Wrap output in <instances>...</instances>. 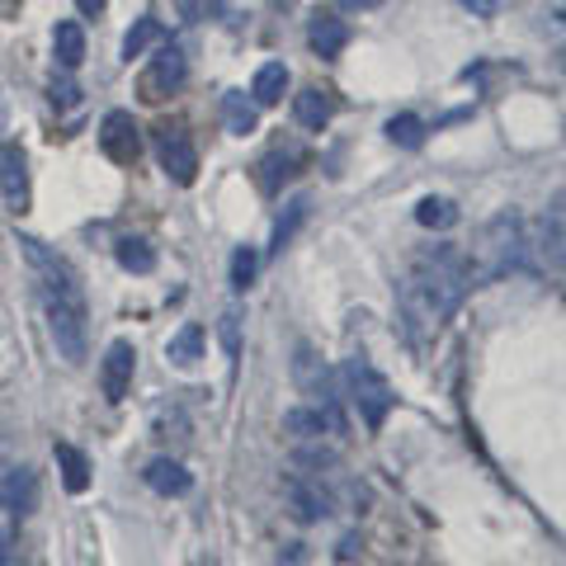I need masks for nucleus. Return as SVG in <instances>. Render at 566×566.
Returning <instances> with one entry per match:
<instances>
[{
    "instance_id": "f257e3e1",
    "label": "nucleus",
    "mask_w": 566,
    "mask_h": 566,
    "mask_svg": "<svg viewBox=\"0 0 566 566\" xmlns=\"http://www.w3.org/2000/svg\"><path fill=\"white\" fill-rule=\"evenodd\" d=\"M468 293H472L468 251H458V245H424V251H416L411 270L401 279L406 335H411L416 345L434 340V335L453 322V312L463 307Z\"/></svg>"
},
{
    "instance_id": "f03ea898",
    "label": "nucleus",
    "mask_w": 566,
    "mask_h": 566,
    "mask_svg": "<svg viewBox=\"0 0 566 566\" xmlns=\"http://www.w3.org/2000/svg\"><path fill=\"white\" fill-rule=\"evenodd\" d=\"M20 251L29 260L33 279H39L43 322H48L52 345H57L66 364H85V354H91V307H85V289L76 270L39 237H20Z\"/></svg>"
},
{
    "instance_id": "7ed1b4c3",
    "label": "nucleus",
    "mask_w": 566,
    "mask_h": 566,
    "mask_svg": "<svg viewBox=\"0 0 566 566\" xmlns=\"http://www.w3.org/2000/svg\"><path fill=\"white\" fill-rule=\"evenodd\" d=\"M524 260H528L524 218L515 208H501L482 227V237H476L472 255H468V270H472V283H491V279H505V274L524 270Z\"/></svg>"
},
{
    "instance_id": "20e7f679",
    "label": "nucleus",
    "mask_w": 566,
    "mask_h": 566,
    "mask_svg": "<svg viewBox=\"0 0 566 566\" xmlns=\"http://www.w3.org/2000/svg\"><path fill=\"white\" fill-rule=\"evenodd\" d=\"M340 382H345L349 406H354V411H359V420H364V430H368V434H378L382 424H387V416H392V406H397V387L378 374V364L368 359L364 349L345 354Z\"/></svg>"
},
{
    "instance_id": "39448f33",
    "label": "nucleus",
    "mask_w": 566,
    "mask_h": 566,
    "mask_svg": "<svg viewBox=\"0 0 566 566\" xmlns=\"http://www.w3.org/2000/svg\"><path fill=\"white\" fill-rule=\"evenodd\" d=\"M185 76H189V62H185V52L175 48V43H161L156 48V57H151V66L142 71V81H137V91H142V99L147 104H161L166 95H175L185 85Z\"/></svg>"
},
{
    "instance_id": "423d86ee",
    "label": "nucleus",
    "mask_w": 566,
    "mask_h": 566,
    "mask_svg": "<svg viewBox=\"0 0 566 566\" xmlns=\"http://www.w3.org/2000/svg\"><path fill=\"white\" fill-rule=\"evenodd\" d=\"M156 156H161V170L170 175L175 185H193L199 180V147L189 142L185 128H161L156 133Z\"/></svg>"
},
{
    "instance_id": "0eeeda50",
    "label": "nucleus",
    "mask_w": 566,
    "mask_h": 566,
    "mask_svg": "<svg viewBox=\"0 0 566 566\" xmlns=\"http://www.w3.org/2000/svg\"><path fill=\"white\" fill-rule=\"evenodd\" d=\"M99 147L104 156H109L114 166H133L137 156H142V128L133 123L128 109H109L99 123Z\"/></svg>"
},
{
    "instance_id": "6e6552de",
    "label": "nucleus",
    "mask_w": 566,
    "mask_h": 566,
    "mask_svg": "<svg viewBox=\"0 0 566 566\" xmlns=\"http://www.w3.org/2000/svg\"><path fill=\"white\" fill-rule=\"evenodd\" d=\"M133 374H137V349L133 340H114L109 349H104L99 359V387H104V401H123L133 392Z\"/></svg>"
},
{
    "instance_id": "1a4fd4ad",
    "label": "nucleus",
    "mask_w": 566,
    "mask_h": 566,
    "mask_svg": "<svg viewBox=\"0 0 566 566\" xmlns=\"http://www.w3.org/2000/svg\"><path fill=\"white\" fill-rule=\"evenodd\" d=\"M0 199L10 212H29V156L20 142H0Z\"/></svg>"
},
{
    "instance_id": "9d476101",
    "label": "nucleus",
    "mask_w": 566,
    "mask_h": 566,
    "mask_svg": "<svg viewBox=\"0 0 566 566\" xmlns=\"http://www.w3.org/2000/svg\"><path fill=\"white\" fill-rule=\"evenodd\" d=\"M283 430L297 434V439H322V434H340L345 420L335 416L331 401H307V406H293V411H283Z\"/></svg>"
},
{
    "instance_id": "9b49d317",
    "label": "nucleus",
    "mask_w": 566,
    "mask_h": 566,
    "mask_svg": "<svg viewBox=\"0 0 566 566\" xmlns=\"http://www.w3.org/2000/svg\"><path fill=\"white\" fill-rule=\"evenodd\" d=\"M528 251L538 255V270L562 279V193L547 203V212L538 218V237L528 241Z\"/></svg>"
},
{
    "instance_id": "f8f14e48",
    "label": "nucleus",
    "mask_w": 566,
    "mask_h": 566,
    "mask_svg": "<svg viewBox=\"0 0 566 566\" xmlns=\"http://www.w3.org/2000/svg\"><path fill=\"white\" fill-rule=\"evenodd\" d=\"M289 505H293V515L303 520V524H316V520H326L335 501H331V491L322 482H307V476H289Z\"/></svg>"
},
{
    "instance_id": "ddd939ff",
    "label": "nucleus",
    "mask_w": 566,
    "mask_h": 566,
    "mask_svg": "<svg viewBox=\"0 0 566 566\" xmlns=\"http://www.w3.org/2000/svg\"><path fill=\"white\" fill-rule=\"evenodd\" d=\"M33 501H39V476H33V468H10L6 482H0V510L14 520H24Z\"/></svg>"
},
{
    "instance_id": "4468645a",
    "label": "nucleus",
    "mask_w": 566,
    "mask_h": 566,
    "mask_svg": "<svg viewBox=\"0 0 566 566\" xmlns=\"http://www.w3.org/2000/svg\"><path fill=\"white\" fill-rule=\"evenodd\" d=\"M307 43H312L316 57L335 62L345 52V43H349V24L340 20V14H316V20L307 24Z\"/></svg>"
},
{
    "instance_id": "2eb2a0df",
    "label": "nucleus",
    "mask_w": 566,
    "mask_h": 566,
    "mask_svg": "<svg viewBox=\"0 0 566 566\" xmlns=\"http://www.w3.org/2000/svg\"><path fill=\"white\" fill-rule=\"evenodd\" d=\"M142 482H147L156 495H189L193 476L185 463H175V458H151V463L142 468Z\"/></svg>"
},
{
    "instance_id": "dca6fc26",
    "label": "nucleus",
    "mask_w": 566,
    "mask_h": 566,
    "mask_svg": "<svg viewBox=\"0 0 566 566\" xmlns=\"http://www.w3.org/2000/svg\"><path fill=\"white\" fill-rule=\"evenodd\" d=\"M293 382L303 387V397H312V401H331V374H326V364L316 359V354H312L307 345H297Z\"/></svg>"
},
{
    "instance_id": "f3484780",
    "label": "nucleus",
    "mask_w": 566,
    "mask_h": 566,
    "mask_svg": "<svg viewBox=\"0 0 566 566\" xmlns=\"http://www.w3.org/2000/svg\"><path fill=\"white\" fill-rule=\"evenodd\" d=\"M297 166H303V151H297V147H274V151L260 161V189H264V193H279V189L297 175Z\"/></svg>"
},
{
    "instance_id": "a211bd4d",
    "label": "nucleus",
    "mask_w": 566,
    "mask_h": 566,
    "mask_svg": "<svg viewBox=\"0 0 566 566\" xmlns=\"http://www.w3.org/2000/svg\"><path fill=\"white\" fill-rule=\"evenodd\" d=\"M222 123L232 137H251L260 128V104L245 99V91H227L222 95Z\"/></svg>"
},
{
    "instance_id": "6ab92c4d",
    "label": "nucleus",
    "mask_w": 566,
    "mask_h": 566,
    "mask_svg": "<svg viewBox=\"0 0 566 566\" xmlns=\"http://www.w3.org/2000/svg\"><path fill=\"white\" fill-rule=\"evenodd\" d=\"M52 458H57V472H62V486L71 495H81L91 486V458H85L76 444H52Z\"/></svg>"
},
{
    "instance_id": "aec40b11",
    "label": "nucleus",
    "mask_w": 566,
    "mask_h": 566,
    "mask_svg": "<svg viewBox=\"0 0 566 566\" xmlns=\"http://www.w3.org/2000/svg\"><path fill=\"white\" fill-rule=\"evenodd\" d=\"M52 52H57L62 71H76L85 62V29L76 20H62L57 29H52Z\"/></svg>"
},
{
    "instance_id": "412c9836",
    "label": "nucleus",
    "mask_w": 566,
    "mask_h": 566,
    "mask_svg": "<svg viewBox=\"0 0 566 566\" xmlns=\"http://www.w3.org/2000/svg\"><path fill=\"white\" fill-rule=\"evenodd\" d=\"M166 359H170V364H180V368H193V364H199V359H203V326H199V322H185L180 331L170 335Z\"/></svg>"
},
{
    "instance_id": "4be33fe9",
    "label": "nucleus",
    "mask_w": 566,
    "mask_h": 566,
    "mask_svg": "<svg viewBox=\"0 0 566 566\" xmlns=\"http://www.w3.org/2000/svg\"><path fill=\"white\" fill-rule=\"evenodd\" d=\"M114 260H118L128 274H151V270H156V251H151L147 237H118V241H114Z\"/></svg>"
},
{
    "instance_id": "5701e85b",
    "label": "nucleus",
    "mask_w": 566,
    "mask_h": 566,
    "mask_svg": "<svg viewBox=\"0 0 566 566\" xmlns=\"http://www.w3.org/2000/svg\"><path fill=\"white\" fill-rule=\"evenodd\" d=\"M293 118L303 123L307 133H322L326 123H331V95H326V91H316V85H312V91H303V95L293 99Z\"/></svg>"
},
{
    "instance_id": "b1692460",
    "label": "nucleus",
    "mask_w": 566,
    "mask_h": 566,
    "mask_svg": "<svg viewBox=\"0 0 566 566\" xmlns=\"http://www.w3.org/2000/svg\"><path fill=\"white\" fill-rule=\"evenodd\" d=\"M283 91H289V66H283V62H264L255 71V81H251V99L255 104H279Z\"/></svg>"
},
{
    "instance_id": "393cba45",
    "label": "nucleus",
    "mask_w": 566,
    "mask_h": 566,
    "mask_svg": "<svg viewBox=\"0 0 566 566\" xmlns=\"http://www.w3.org/2000/svg\"><path fill=\"white\" fill-rule=\"evenodd\" d=\"M166 39V29H161V20H151V14H142V20L123 33V62H133V57H142L151 43H161Z\"/></svg>"
},
{
    "instance_id": "a878e982",
    "label": "nucleus",
    "mask_w": 566,
    "mask_h": 566,
    "mask_svg": "<svg viewBox=\"0 0 566 566\" xmlns=\"http://www.w3.org/2000/svg\"><path fill=\"white\" fill-rule=\"evenodd\" d=\"M416 222L430 227V232H449V227L458 222V203L453 199H439V193H430V199L416 203Z\"/></svg>"
},
{
    "instance_id": "bb28decb",
    "label": "nucleus",
    "mask_w": 566,
    "mask_h": 566,
    "mask_svg": "<svg viewBox=\"0 0 566 566\" xmlns=\"http://www.w3.org/2000/svg\"><path fill=\"white\" fill-rule=\"evenodd\" d=\"M307 222V199H293L289 203V212H283V218L274 222V241H270V255H283L289 251V241L297 237V227Z\"/></svg>"
},
{
    "instance_id": "cd10ccee",
    "label": "nucleus",
    "mask_w": 566,
    "mask_h": 566,
    "mask_svg": "<svg viewBox=\"0 0 566 566\" xmlns=\"http://www.w3.org/2000/svg\"><path fill=\"white\" fill-rule=\"evenodd\" d=\"M424 118H416V114H397V118H387V142H397V147H406V151H416V147H424Z\"/></svg>"
},
{
    "instance_id": "c85d7f7f",
    "label": "nucleus",
    "mask_w": 566,
    "mask_h": 566,
    "mask_svg": "<svg viewBox=\"0 0 566 566\" xmlns=\"http://www.w3.org/2000/svg\"><path fill=\"white\" fill-rule=\"evenodd\" d=\"M255 274H260V251H255V245H237V255H232V289L245 293L255 283Z\"/></svg>"
},
{
    "instance_id": "c756f323",
    "label": "nucleus",
    "mask_w": 566,
    "mask_h": 566,
    "mask_svg": "<svg viewBox=\"0 0 566 566\" xmlns=\"http://www.w3.org/2000/svg\"><path fill=\"white\" fill-rule=\"evenodd\" d=\"M180 10L189 14V20H222V14H227V0H185Z\"/></svg>"
},
{
    "instance_id": "7c9ffc66",
    "label": "nucleus",
    "mask_w": 566,
    "mask_h": 566,
    "mask_svg": "<svg viewBox=\"0 0 566 566\" xmlns=\"http://www.w3.org/2000/svg\"><path fill=\"white\" fill-rule=\"evenodd\" d=\"M222 349H227V359L237 364V354H241V316L237 312L222 316Z\"/></svg>"
},
{
    "instance_id": "2f4dec72",
    "label": "nucleus",
    "mask_w": 566,
    "mask_h": 566,
    "mask_svg": "<svg viewBox=\"0 0 566 566\" xmlns=\"http://www.w3.org/2000/svg\"><path fill=\"white\" fill-rule=\"evenodd\" d=\"M10 562H14V528L0 524V566H10Z\"/></svg>"
},
{
    "instance_id": "473e14b6",
    "label": "nucleus",
    "mask_w": 566,
    "mask_h": 566,
    "mask_svg": "<svg viewBox=\"0 0 566 566\" xmlns=\"http://www.w3.org/2000/svg\"><path fill=\"white\" fill-rule=\"evenodd\" d=\"M335 6H340V10H359V14H364V10H378L382 0H335Z\"/></svg>"
},
{
    "instance_id": "72a5a7b5",
    "label": "nucleus",
    "mask_w": 566,
    "mask_h": 566,
    "mask_svg": "<svg viewBox=\"0 0 566 566\" xmlns=\"http://www.w3.org/2000/svg\"><path fill=\"white\" fill-rule=\"evenodd\" d=\"M472 14H495V0H463Z\"/></svg>"
},
{
    "instance_id": "f704fd0d",
    "label": "nucleus",
    "mask_w": 566,
    "mask_h": 566,
    "mask_svg": "<svg viewBox=\"0 0 566 566\" xmlns=\"http://www.w3.org/2000/svg\"><path fill=\"white\" fill-rule=\"evenodd\" d=\"M76 10H81V14H99L104 0H76Z\"/></svg>"
},
{
    "instance_id": "c9c22d12",
    "label": "nucleus",
    "mask_w": 566,
    "mask_h": 566,
    "mask_svg": "<svg viewBox=\"0 0 566 566\" xmlns=\"http://www.w3.org/2000/svg\"><path fill=\"white\" fill-rule=\"evenodd\" d=\"M274 6H293V0H274Z\"/></svg>"
}]
</instances>
